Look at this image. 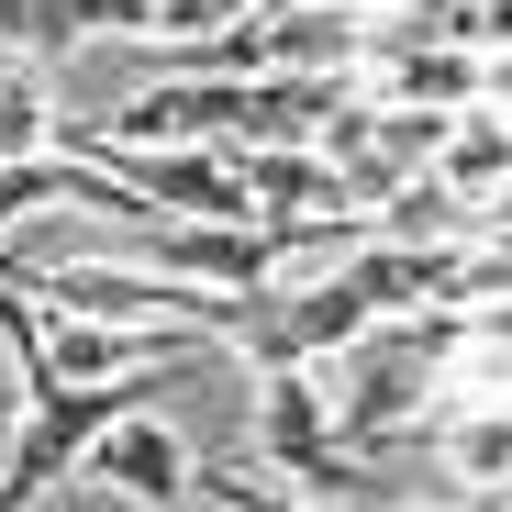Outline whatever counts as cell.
<instances>
[{"instance_id":"6da1fadb","label":"cell","mask_w":512,"mask_h":512,"mask_svg":"<svg viewBox=\"0 0 512 512\" xmlns=\"http://www.w3.org/2000/svg\"><path fill=\"white\" fill-rule=\"evenodd\" d=\"M90 468H101L112 501H145V512H190V501H201V457L167 435V412H156V401L112 423V435L90 446Z\"/></svg>"},{"instance_id":"7a4b0ae2","label":"cell","mask_w":512,"mask_h":512,"mask_svg":"<svg viewBox=\"0 0 512 512\" xmlns=\"http://www.w3.org/2000/svg\"><path fill=\"white\" fill-rule=\"evenodd\" d=\"M346 101H357V67H268V78H245L234 145H323V123Z\"/></svg>"},{"instance_id":"3957f363","label":"cell","mask_w":512,"mask_h":512,"mask_svg":"<svg viewBox=\"0 0 512 512\" xmlns=\"http://www.w3.org/2000/svg\"><path fill=\"white\" fill-rule=\"evenodd\" d=\"M101 34H123V45H145L156 34V0H0V45H23V56H78V45H101Z\"/></svg>"},{"instance_id":"277c9868","label":"cell","mask_w":512,"mask_h":512,"mask_svg":"<svg viewBox=\"0 0 512 512\" xmlns=\"http://www.w3.org/2000/svg\"><path fill=\"white\" fill-rule=\"evenodd\" d=\"M245 156V190H256V223H323V212H357L346 167L323 145H234Z\"/></svg>"},{"instance_id":"5b68a950","label":"cell","mask_w":512,"mask_h":512,"mask_svg":"<svg viewBox=\"0 0 512 512\" xmlns=\"http://www.w3.org/2000/svg\"><path fill=\"white\" fill-rule=\"evenodd\" d=\"M134 256H156L201 290H268V223H156L134 234Z\"/></svg>"},{"instance_id":"8992f818","label":"cell","mask_w":512,"mask_h":512,"mask_svg":"<svg viewBox=\"0 0 512 512\" xmlns=\"http://www.w3.org/2000/svg\"><path fill=\"white\" fill-rule=\"evenodd\" d=\"M479 67H490V45H423V56H368L357 78L401 112H479Z\"/></svg>"},{"instance_id":"52a82bcc","label":"cell","mask_w":512,"mask_h":512,"mask_svg":"<svg viewBox=\"0 0 512 512\" xmlns=\"http://www.w3.org/2000/svg\"><path fill=\"white\" fill-rule=\"evenodd\" d=\"M45 145H67V112H56V56L0 45V167H12V156H45Z\"/></svg>"},{"instance_id":"ba28073f","label":"cell","mask_w":512,"mask_h":512,"mask_svg":"<svg viewBox=\"0 0 512 512\" xmlns=\"http://www.w3.org/2000/svg\"><path fill=\"white\" fill-rule=\"evenodd\" d=\"M435 179H446L457 201H490V190L512 179V112H490V101L457 112V123H446V156H435Z\"/></svg>"},{"instance_id":"9c48e42d","label":"cell","mask_w":512,"mask_h":512,"mask_svg":"<svg viewBox=\"0 0 512 512\" xmlns=\"http://www.w3.org/2000/svg\"><path fill=\"white\" fill-rule=\"evenodd\" d=\"M379 234H401V245H479V201H457L435 167H423V179L379 212Z\"/></svg>"},{"instance_id":"30bf717a","label":"cell","mask_w":512,"mask_h":512,"mask_svg":"<svg viewBox=\"0 0 512 512\" xmlns=\"http://www.w3.org/2000/svg\"><path fill=\"white\" fill-rule=\"evenodd\" d=\"M479 234H490V245H512V179H501V190L479 201Z\"/></svg>"},{"instance_id":"8fae6325","label":"cell","mask_w":512,"mask_h":512,"mask_svg":"<svg viewBox=\"0 0 512 512\" xmlns=\"http://www.w3.org/2000/svg\"><path fill=\"white\" fill-rule=\"evenodd\" d=\"M301 12H390V0H301Z\"/></svg>"},{"instance_id":"7c38bea8","label":"cell","mask_w":512,"mask_h":512,"mask_svg":"<svg viewBox=\"0 0 512 512\" xmlns=\"http://www.w3.org/2000/svg\"><path fill=\"white\" fill-rule=\"evenodd\" d=\"M490 45H512V0H490Z\"/></svg>"},{"instance_id":"4fadbf2b","label":"cell","mask_w":512,"mask_h":512,"mask_svg":"<svg viewBox=\"0 0 512 512\" xmlns=\"http://www.w3.org/2000/svg\"><path fill=\"white\" fill-rule=\"evenodd\" d=\"M501 512H512V490H501Z\"/></svg>"}]
</instances>
